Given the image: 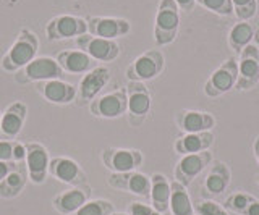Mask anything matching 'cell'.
Wrapping results in <instances>:
<instances>
[{"mask_svg":"<svg viewBox=\"0 0 259 215\" xmlns=\"http://www.w3.org/2000/svg\"><path fill=\"white\" fill-rule=\"evenodd\" d=\"M37 49H39L37 36L29 29H21L12 47L4 55L0 67L7 73H16V71H20L31 60H34L37 57Z\"/></svg>","mask_w":259,"mask_h":215,"instance_id":"cell-1","label":"cell"},{"mask_svg":"<svg viewBox=\"0 0 259 215\" xmlns=\"http://www.w3.org/2000/svg\"><path fill=\"white\" fill-rule=\"evenodd\" d=\"M180 31V9L174 0H160L154 21V41L157 45L172 44Z\"/></svg>","mask_w":259,"mask_h":215,"instance_id":"cell-2","label":"cell"},{"mask_svg":"<svg viewBox=\"0 0 259 215\" xmlns=\"http://www.w3.org/2000/svg\"><path fill=\"white\" fill-rule=\"evenodd\" d=\"M65 71L60 68L55 59L52 57H36L31 60L24 68L16 71L15 81L18 84H29L49 79H62Z\"/></svg>","mask_w":259,"mask_h":215,"instance_id":"cell-3","label":"cell"},{"mask_svg":"<svg viewBox=\"0 0 259 215\" xmlns=\"http://www.w3.org/2000/svg\"><path fill=\"white\" fill-rule=\"evenodd\" d=\"M165 68V57L157 49H152L136 57L126 68L128 81H149L157 78Z\"/></svg>","mask_w":259,"mask_h":215,"instance_id":"cell-4","label":"cell"},{"mask_svg":"<svg viewBox=\"0 0 259 215\" xmlns=\"http://www.w3.org/2000/svg\"><path fill=\"white\" fill-rule=\"evenodd\" d=\"M238 79V60L235 57L227 59L221 63V67L212 71V75L204 84V94L210 99L224 95L237 86Z\"/></svg>","mask_w":259,"mask_h":215,"instance_id":"cell-5","label":"cell"},{"mask_svg":"<svg viewBox=\"0 0 259 215\" xmlns=\"http://www.w3.org/2000/svg\"><path fill=\"white\" fill-rule=\"evenodd\" d=\"M128 95V122L132 126H141L151 112V92L143 81H130L126 84Z\"/></svg>","mask_w":259,"mask_h":215,"instance_id":"cell-6","label":"cell"},{"mask_svg":"<svg viewBox=\"0 0 259 215\" xmlns=\"http://www.w3.org/2000/svg\"><path fill=\"white\" fill-rule=\"evenodd\" d=\"M88 33V23L84 18L73 15H59L54 17L46 26L47 41H65V39L79 37Z\"/></svg>","mask_w":259,"mask_h":215,"instance_id":"cell-7","label":"cell"},{"mask_svg":"<svg viewBox=\"0 0 259 215\" xmlns=\"http://www.w3.org/2000/svg\"><path fill=\"white\" fill-rule=\"evenodd\" d=\"M128 110L126 87H118L101 97H96L89 103V112L97 118H118Z\"/></svg>","mask_w":259,"mask_h":215,"instance_id":"cell-8","label":"cell"},{"mask_svg":"<svg viewBox=\"0 0 259 215\" xmlns=\"http://www.w3.org/2000/svg\"><path fill=\"white\" fill-rule=\"evenodd\" d=\"M144 157L138 149H120L107 147L102 150V164L112 173H126L135 172L143 165Z\"/></svg>","mask_w":259,"mask_h":215,"instance_id":"cell-9","label":"cell"},{"mask_svg":"<svg viewBox=\"0 0 259 215\" xmlns=\"http://www.w3.org/2000/svg\"><path fill=\"white\" fill-rule=\"evenodd\" d=\"M259 83V49L249 44L241 50L238 59V79L235 89L249 91Z\"/></svg>","mask_w":259,"mask_h":215,"instance_id":"cell-10","label":"cell"},{"mask_svg":"<svg viewBox=\"0 0 259 215\" xmlns=\"http://www.w3.org/2000/svg\"><path fill=\"white\" fill-rule=\"evenodd\" d=\"M212 158L214 155L210 150H202V152L183 155L175 165L174 180H177L178 183H182L183 186L188 188L193 183V180L196 178L199 173L204 172L207 169V165H210Z\"/></svg>","mask_w":259,"mask_h":215,"instance_id":"cell-11","label":"cell"},{"mask_svg":"<svg viewBox=\"0 0 259 215\" xmlns=\"http://www.w3.org/2000/svg\"><path fill=\"white\" fill-rule=\"evenodd\" d=\"M76 45L79 50L88 53L96 62H113L120 55V45L110 39H102L93 34H83L76 37Z\"/></svg>","mask_w":259,"mask_h":215,"instance_id":"cell-12","label":"cell"},{"mask_svg":"<svg viewBox=\"0 0 259 215\" xmlns=\"http://www.w3.org/2000/svg\"><path fill=\"white\" fill-rule=\"evenodd\" d=\"M88 23V33L115 41L117 37L126 36L132 31V25L125 18H115V17H89Z\"/></svg>","mask_w":259,"mask_h":215,"instance_id":"cell-13","label":"cell"},{"mask_svg":"<svg viewBox=\"0 0 259 215\" xmlns=\"http://www.w3.org/2000/svg\"><path fill=\"white\" fill-rule=\"evenodd\" d=\"M110 81V70L107 67H96L94 70L88 71L79 81L78 87V105H84V103H91L99 92L104 89Z\"/></svg>","mask_w":259,"mask_h":215,"instance_id":"cell-14","label":"cell"},{"mask_svg":"<svg viewBox=\"0 0 259 215\" xmlns=\"http://www.w3.org/2000/svg\"><path fill=\"white\" fill-rule=\"evenodd\" d=\"M49 164H51V157H49V150L39 144V142H29L26 144V165L28 178L34 183V185H42L49 175Z\"/></svg>","mask_w":259,"mask_h":215,"instance_id":"cell-15","label":"cell"},{"mask_svg":"<svg viewBox=\"0 0 259 215\" xmlns=\"http://www.w3.org/2000/svg\"><path fill=\"white\" fill-rule=\"evenodd\" d=\"M107 185L113 189L126 191L141 197H149L151 194V177L140 172L112 173L107 178Z\"/></svg>","mask_w":259,"mask_h":215,"instance_id":"cell-16","label":"cell"},{"mask_svg":"<svg viewBox=\"0 0 259 215\" xmlns=\"http://www.w3.org/2000/svg\"><path fill=\"white\" fill-rule=\"evenodd\" d=\"M49 173L62 183H67L71 188L88 185V175L84 170L68 157H54L49 164Z\"/></svg>","mask_w":259,"mask_h":215,"instance_id":"cell-17","label":"cell"},{"mask_svg":"<svg viewBox=\"0 0 259 215\" xmlns=\"http://www.w3.org/2000/svg\"><path fill=\"white\" fill-rule=\"evenodd\" d=\"M37 94L51 102V103H59V105H65V103H71L76 99L78 89L70 83H65L62 79H49V81H39L34 84Z\"/></svg>","mask_w":259,"mask_h":215,"instance_id":"cell-18","label":"cell"},{"mask_svg":"<svg viewBox=\"0 0 259 215\" xmlns=\"http://www.w3.org/2000/svg\"><path fill=\"white\" fill-rule=\"evenodd\" d=\"M91 199V186L81 185L73 186L68 191H63L62 194L54 197V209L62 215H73L79 207H83Z\"/></svg>","mask_w":259,"mask_h":215,"instance_id":"cell-19","label":"cell"},{"mask_svg":"<svg viewBox=\"0 0 259 215\" xmlns=\"http://www.w3.org/2000/svg\"><path fill=\"white\" fill-rule=\"evenodd\" d=\"M175 123L185 133H202V131H212L217 120L210 112L180 110L175 117Z\"/></svg>","mask_w":259,"mask_h":215,"instance_id":"cell-20","label":"cell"},{"mask_svg":"<svg viewBox=\"0 0 259 215\" xmlns=\"http://www.w3.org/2000/svg\"><path fill=\"white\" fill-rule=\"evenodd\" d=\"M57 63L60 65V68L65 73H71V75H81V73H88V71L94 70L96 60H93L88 53L83 50H62L57 53Z\"/></svg>","mask_w":259,"mask_h":215,"instance_id":"cell-21","label":"cell"},{"mask_svg":"<svg viewBox=\"0 0 259 215\" xmlns=\"http://www.w3.org/2000/svg\"><path fill=\"white\" fill-rule=\"evenodd\" d=\"M28 109L21 100H16L7 107L5 114L2 115V126H0V134L8 141L16 138L23 130L24 120H26Z\"/></svg>","mask_w":259,"mask_h":215,"instance_id":"cell-22","label":"cell"},{"mask_svg":"<svg viewBox=\"0 0 259 215\" xmlns=\"http://www.w3.org/2000/svg\"><path fill=\"white\" fill-rule=\"evenodd\" d=\"M214 142L212 131H202V133H185L175 141V152L180 155L196 154L202 150H209V147Z\"/></svg>","mask_w":259,"mask_h":215,"instance_id":"cell-23","label":"cell"},{"mask_svg":"<svg viewBox=\"0 0 259 215\" xmlns=\"http://www.w3.org/2000/svg\"><path fill=\"white\" fill-rule=\"evenodd\" d=\"M230 167L222 160H215L204 178V191L210 196H221L230 186Z\"/></svg>","mask_w":259,"mask_h":215,"instance_id":"cell-24","label":"cell"},{"mask_svg":"<svg viewBox=\"0 0 259 215\" xmlns=\"http://www.w3.org/2000/svg\"><path fill=\"white\" fill-rule=\"evenodd\" d=\"M151 207L159 213H165L170 207V181L162 173L151 177Z\"/></svg>","mask_w":259,"mask_h":215,"instance_id":"cell-25","label":"cell"},{"mask_svg":"<svg viewBox=\"0 0 259 215\" xmlns=\"http://www.w3.org/2000/svg\"><path fill=\"white\" fill-rule=\"evenodd\" d=\"M26 181H28L26 165L23 167V164H18L16 169H13L2 181H0V197L2 199L16 197L23 191Z\"/></svg>","mask_w":259,"mask_h":215,"instance_id":"cell-26","label":"cell"},{"mask_svg":"<svg viewBox=\"0 0 259 215\" xmlns=\"http://www.w3.org/2000/svg\"><path fill=\"white\" fill-rule=\"evenodd\" d=\"M170 212L172 215H194V207L186 186L177 180L170 181Z\"/></svg>","mask_w":259,"mask_h":215,"instance_id":"cell-27","label":"cell"},{"mask_svg":"<svg viewBox=\"0 0 259 215\" xmlns=\"http://www.w3.org/2000/svg\"><path fill=\"white\" fill-rule=\"evenodd\" d=\"M254 25L249 21H238L237 25H233L229 33V45L235 53H241V50L246 45L251 44L254 39Z\"/></svg>","mask_w":259,"mask_h":215,"instance_id":"cell-28","label":"cell"},{"mask_svg":"<svg viewBox=\"0 0 259 215\" xmlns=\"http://www.w3.org/2000/svg\"><path fill=\"white\" fill-rule=\"evenodd\" d=\"M113 212H115V207L107 199H94V201L89 199L73 215H110Z\"/></svg>","mask_w":259,"mask_h":215,"instance_id":"cell-29","label":"cell"},{"mask_svg":"<svg viewBox=\"0 0 259 215\" xmlns=\"http://www.w3.org/2000/svg\"><path fill=\"white\" fill-rule=\"evenodd\" d=\"M232 7L240 21H249L257 12V0H232Z\"/></svg>","mask_w":259,"mask_h":215,"instance_id":"cell-30","label":"cell"},{"mask_svg":"<svg viewBox=\"0 0 259 215\" xmlns=\"http://www.w3.org/2000/svg\"><path fill=\"white\" fill-rule=\"evenodd\" d=\"M196 4L204 7L206 10L219 15V17H230V15H233L232 0H196Z\"/></svg>","mask_w":259,"mask_h":215,"instance_id":"cell-31","label":"cell"},{"mask_svg":"<svg viewBox=\"0 0 259 215\" xmlns=\"http://www.w3.org/2000/svg\"><path fill=\"white\" fill-rule=\"evenodd\" d=\"M251 199H253V196L251 194H246V193H235L232 196L227 197V201L224 204V207L227 210H233L237 213H243V210L246 209L248 204L251 202Z\"/></svg>","mask_w":259,"mask_h":215,"instance_id":"cell-32","label":"cell"},{"mask_svg":"<svg viewBox=\"0 0 259 215\" xmlns=\"http://www.w3.org/2000/svg\"><path fill=\"white\" fill-rule=\"evenodd\" d=\"M193 207L198 215H229V210L225 207L219 205L214 201H198Z\"/></svg>","mask_w":259,"mask_h":215,"instance_id":"cell-33","label":"cell"},{"mask_svg":"<svg viewBox=\"0 0 259 215\" xmlns=\"http://www.w3.org/2000/svg\"><path fill=\"white\" fill-rule=\"evenodd\" d=\"M128 213L130 215H162L157 210H154L151 205L143 204V202H132L128 205Z\"/></svg>","mask_w":259,"mask_h":215,"instance_id":"cell-34","label":"cell"},{"mask_svg":"<svg viewBox=\"0 0 259 215\" xmlns=\"http://www.w3.org/2000/svg\"><path fill=\"white\" fill-rule=\"evenodd\" d=\"M13 141H0V162H13Z\"/></svg>","mask_w":259,"mask_h":215,"instance_id":"cell-35","label":"cell"},{"mask_svg":"<svg viewBox=\"0 0 259 215\" xmlns=\"http://www.w3.org/2000/svg\"><path fill=\"white\" fill-rule=\"evenodd\" d=\"M24 160H26V146L21 144V142H15V146H13V162L23 164Z\"/></svg>","mask_w":259,"mask_h":215,"instance_id":"cell-36","label":"cell"},{"mask_svg":"<svg viewBox=\"0 0 259 215\" xmlns=\"http://www.w3.org/2000/svg\"><path fill=\"white\" fill-rule=\"evenodd\" d=\"M241 215H259V199L256 197L251 199V202L248 204L246 209L243 210Z\"/></svg>","mask_w":259,"mask_h":215,"instance_id":"cell-37","label":"cell"},{"mask_svg":"<svg viewBox=\"0 0 259 215\" xmlns=\"http://www.w3.org/2000/svg\"><path fill=\"white\" fill-rule=\"evenodd\" d=\"M16 165H18L16 162H0V181H2L13 169H16Z\"/></svg>","mask_w":259,"mask_h":215,"instance_id":"cell-38","label":"cell"},{"mask_svg":"<svg viewBox=\"0 0 259 215\" xmlns=\"http://www.w3.org/2000/svg\"><path fill=\"white\" fill-rule=\"evenodd\" d=\"M178 5V9L183 12H191L194 10V5H196V0H174Z\"/></svg>","mask_w":259,"mask_h":215,"instance_id":"cell-39","label":"cell"},{"mask_svg":"<svg viewBox=\"0 0 259 215\" xmlns=\"http://www.w3.org/2000/svg\"><path fill=\"white\" fill-rule=\"evenodd\" d=\"M253 152H254V157H256V160L259 164V136L254 139V144H253Z\"/></svg>","mask_w":259,"mask_h":215,"instance_id":"cell-40","label":"cell"},{"mask_svg":"<svg viewBox=\"0 0 259 215\" xmlns=\"http://www.w3.org/2000/svg\"><path fill=\"white\" fill-rule=\"evenodd\" d=\"M254 42H256V44L259 45V28H257V29L254 31Z\"/></svg>","mask_w":259,"mask_h":215,"instance_id":"cell-41","label":"cell"},{"mask_svg":"<svg viewBox=\"0 0 259 215\" xmlns=\"http://www.w3.org/2000/svg\"><path fill=\"white\" fill-rule=\"evenodd\" d=\"M110 215H130V213H123V212H113Z\"/></svg>","mask_w":259,"mask_h":215,"instance_id":"cell-42","label":"cell"},{"mask_svg":"<svg viewBox=\"0 0 259 215\" xmlns=\"http://www.w3.org/2000/svg\"><path fill=\"white\" fill-rule=\"evenodd\" d=\"M0 126H2V114H0Z\"/></svg>","mask_w":259,"mask_h":215,"instance_id":"cell-43","label":"cell"},{"mask_svg":"<svg viewBox=\"0 0 259 215\" xmlns=\"http://www.w3.org/2000/svg\"><path fill=\"white\" fill-rule=\"evenodd\" d=\"M257 183H259V175H257Z\"/></svg>","mask_w":259,"mask_h":215,"instance_id":"cell-44","label":"cell"}]
</instances>
